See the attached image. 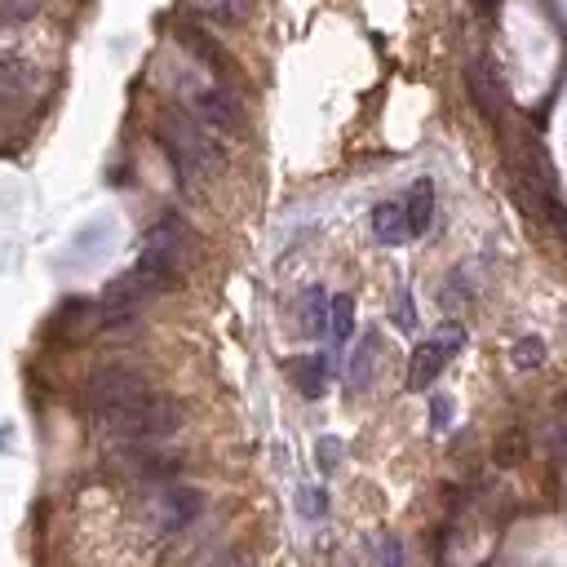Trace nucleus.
Returning <instances> with one entry per match:
<instances>
[{
	"mask_svg": "<svg viewBox=\"0 0 567 567\" xmlns=\"http://www.w3.org/2000/svg\"><path fill=\"white\" fill-rule=\"evenodd\" d=\"M328 333H333L337 346L350 342V333H355V302H350L346 293L328 297Z\"/></svg>",
	"mask_w": 567,
	"mask_h": 567,
	"instance_id": "nucleus-12",
	"label": "nucleus"
},
{
	"mask_svg": "<svg viewBox=\"0 0 567 567\" xmlns=\"http://www.w3.org/2000/svg\"><path fill=\"white\" fill-rule=\"evenodd\" d=\"M448 421H452V399H435V404H430V426H435V430H443V426H448Z\"/></svg>",
	"mask_w": 567,
	"mask_h": 567,
	"instance_id": "nucleus-18",
	"label": "nucleus"
},
{
	"mask_svg": "<svg viewBox=\"0 0 567 567\" xmlns=\"http://www.w3.org/2000/svg\"><path fill=\"white\" fill-rule=\"evenodd\" d=\"M293 381H297V390H302L306 399H319V395H324V386H328V359H319V355L297 359Z\"/></svg>",
	"mask_w": 567,
	"mask_h": 567,
	"instance_id": "nucleus-10",
	"label": "nucleus"
},
{
	"mask_svg": "<svg viewBox=\"0 0 567 567\" xmlns=\"http://www.w3.org/2000/svg\"><path fill=\"white\" fill-rule=\"evenodd\" d=\"M404 218H408V235H426L430 231V222H435V182H430V178L412 182Z\"/></svg>",
	"mask_w": 567,
	"mask_h": 567,
	"instance_id": "nucleus-8",
	"label": "nucleus"
},
{
	"mask_svg": "<svg viewBox=\"0 0 567 567\" xmlns=\"http://www.w3.org/2000/svg\"><path fill=\"white\" fill-rule=\"evenodd\" d=\"M373 235L381 244H404L408 240L404 204H377V209H373Z\"/></svg>",
	"mask_w": 567,
	"mask_h": 567,
	"instance_id": "nucleus-9",
	"label": "nucleus"
},
{
	"mask_svg": "<svg viewBox=\"0 0 567 567\" xmlns=\"http://www.w3.org/2000/svg\"><path fill=\"white\" fill-rule=\"evenodd\" d=\"M40 0H0V18H32Z\"/></svg>",
	"mask_w": 567,
	"mask_h": 567,
	"instance_id": "nucleus-16",
	"label": "nucleus"
},
{
	"mask_svg": "<svg viewBox=\"0 0 567 567\" xmlns=\"http://www.w3.org/2000/svg\"><path fill=\"white\" fill-rule=\"evenodd\" d=\"M204 510V497L195 488H182V483H173V488H164L156 497V523L160 532H182L187 523L200 519Z\"/></svg>",
	"mask_w": 567,
	"mask_h": 567,
	"instance_id": "nucleus-5",
	"label": "nucleus"
},
{
	"mask_svg": "<svg viewBox=\"0 0 567 567\" xmlns=\"http://www.w3.org/2000/svg\"><path fill=\"white\" fill-rule=\"evenodd\" d=\"M319 466H324V470H333V466H337V443H333V439L319 443Z\"/></svg>",
	"mask_w": 567,
	"mask_h": 567,
	"instance_id": "nucleus-21",
	"label": "nucleus"
},
{
	"mask_svg": "<svg viewBox=\"0 0 567 567\" xmlns=\"http://www.w3.org/2000/svg\"><path fill=\"white\" fill-rule=\"evenodd\" d=\"M213 567H235V559H218V563H213Z\"/></svg>",
	"mask_w": 567,
	"mask_h": 567,
	"instance_id": "nucleus-22",
	"label": "nucleus"
},
{
	"mask_svg": "<svg viewBox=\"0 0 567 567\" xmlns=\"http://www.w3.org/2000/svg\"><path fill=\"white\" fill-rule=\"evenodd\" d=\"M142 395H147V377L129 364H107V368H98V373H89V381H85V404L94 408L98 417L138 404Z\"/></svg>",
	"mask_w": 567,
	"mask_h": 567,
	"instance_id": "nucleus-3",
	"label": "nucleus"
},
{
	"mask_svg": "<svg viewBox=\"0 0 567 567\" xmlns=\"http://www.w3.org/2000/svg\"><path fill=\"white\" fill-rule=\"evenodd\" d=\"M381 567H404V554H399V541H381Z\"/></svg>",
	"mask_w": 567,
	"mask_h": 567,
	"instance_id": "nucleus-19",
	"label": "nucleus"
},
{
	"mask_svg": "<svg viewBox=\"0 0 567 567\" xmlns=\"http://www.w3.org/2000/svg\"><path fill=\"white\" fill-rule=\"evenodd\" d=\"M182 404L173 395H142L138 404L120 408V412H107L102 417V426H107L111 439L120 443H164L169 435H178L182 430Z\"/></svg>",
	"mask_w": 567,
	"mask_h": 567,
	"instance_id": "nucleus-1",
	"label": "nucleus"
},
{
	"mask_svg": "<svg viewBox=\"0 0 567 567\" xmlns=\"http://www.w3.org/2000/svg\"><path fill=\"white\" fill-rule=\"evenodd\" d=\"M395 324L404 328V333H412V328H417V311H412V297H408V293H399V302H395Z\"/></svg>",
	"mask_w": 567,
	"mask_h": 567,
	"instance_id": "nucleus-17",
	"label": "nucleus"
},
{
	"mask_svg": "<svg viewBox=\"0 0 567 567\" xmlns=\"http://www.w3.org/2000/svg\"><path fill=\"white\" fill-rule=\"evenodd\" d=\"M497 457H501V461H519V457H523V439H519V435H510V439H501V448H497Z\"/></svg>",
	"mask_w": 567,
	"mask_h": 567,
	"instance_id": "nucleus-20",
	"label": "nucleus"
},
{
	"mask_svg": "<svg viewBox=\"0 0 567 567\" xmlns=\"http://www.w3.org/2000/svg\"><path fill=\"white\" fill-rule=\"evenodd\" d=\"M377 350H381L377 333H368L364 342H359V350H355V355H350V390H364L368 381H373V368H377Z\"/></svg>",
	"mask_w": 567,
	"mask_h": 567,
	"instance_id": "nucleus-11",
	"label": "nucleus"
},
{
	"mask_svg": "<svg viewBox=\"0 0 567 567\" xmlns=\"http://www.w3.org/2000/svg\"><path fill=\"white\" fill-rule=\"evenodd\" d=\"M160 138H164V147H169L173 164H178L182 182H204V178H213V173L222 169L218 142H213L209 129H204L195 116H187V111H169Z\"/></svg>",
	"mask_w": 567,
	"mask_h": 567,
	"instance_id": "nucleus-2",
	"label": "nucleus"
},
{
	"mask_svg": "<svg viewBox=\"0 0 567 567\" xmlns=\"http://www.w3.org/2000/svg\"><path fill=\"white\" fill-rule=\"evenodd\" d=\"M297 501H302V519H324V510H328V497H324V492L302 488V492H297Z\"/></svg>",
	"mask_w": 567,
	"mask_h": 567,
	"instance_id": "nucleus-15",
	"label": "nucleus"
},
{
	"mask_svg": "<svg viewBox=\"0 0 567 567\" xmlns=\"http://www.w3.org/2000/svg\"><path fill=\"white\" fill-rule=\"evenodd\" d=\"M466 85H470V98H474V107L483 111L488 120H501V111H505V94H501V80L492 76V67L483 63V58H474V63L466 67Z\"/></svg>",
	"mask_w": 567,
	"mask_h": 567,
	"instance_id": "nucleus-6",
	"label": "nucleus"
},
{
	"mask_svg": "<svg viewBox=\"0 0 567 567\" xmlns=\"http://www.w3.org/2000/svg\"><path fill=\"white\" fill-rule=\"evenodd\" d=\"M302 324H306V333H328V293L324 288H306Z\"/></svg>",
	"mask_w": 567,
	"mask_h": 567,
	"instance_id": "nucleus-13",
	"label": "nucleus"
},
{
	"mask_svg": "<svg viewBox=\"0 0 567 567\" xmlns=\"http://www.w3.org/2000/svg\"><path fill=\"white\" fill-rule=\"evenodd\" d=\"M510 359L519 368H536L545 359V342H541V337H523V342H514V355Z\"/></svg>",
	"mask_w": 567,
	"mask_h": 567,
	"instance_id": "nucleus-14",
	"label": "nucleus"
},
{
	"mask_svg": "<svg viewBox=\"0 0 567 567\" xmlns=\"http://www.w3.org/2000/svg\"><path fill=\"white\" fill-rule=\"evenodd\" d=\"M191 116L213 133H240V125H244L240 102L226 94V89H195L191 94Z\"/></svg>",
	"mask_w": 567,
	"mask_h": 567,
	"instance_id": "nucleus-4",
	"label": "nucleus"
},
{
	"mask_svg": "<svg viewBox=\"0 0 567 567\" xmlns=\"http://www.w3.org/2000/svg\"><path fill=\"white\" fill-rule=\"evenodd\" d=\"M448 355H452V350L443 346L439 337H435V342H426V346H417V350H412V364H408V386H412V390H426L430 381L443 373Z\"/></svg>",
	"mask_w": 567,
	"mask_h": 567,
	"instance_id": "nucleus-7",
	"label": "nucleus"
}]
</instances>
